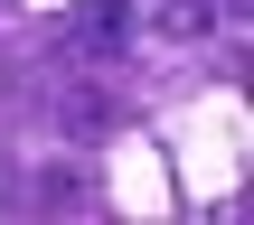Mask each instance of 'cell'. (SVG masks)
Wrapping results in <instances>:
<instances>
[{
	"label": "cell",
	"instance_id": "obj_1",
	"mask_svg": "<svg viewBox=\"0 0 254 225\" xmlns=\"http://www.w3.org/2000/svg\"><path fill=\"white\" fill-rule=\"evenodd\" d=\"M160 28H170V38H198V28H207V0H170Z\"/></svg>",
	"mask_w": 254,
	"mask_h": 225
}]
</instances>
